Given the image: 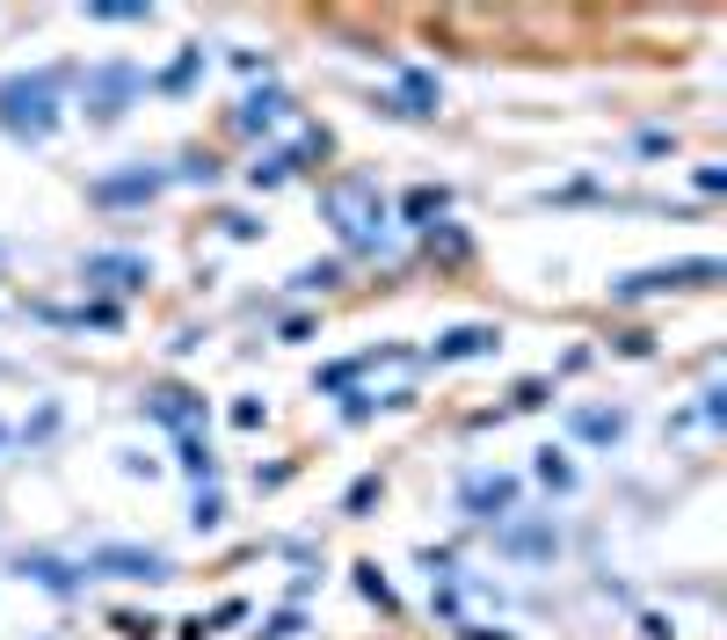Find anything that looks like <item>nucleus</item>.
I'll use <instances>...</instances> for the list:
<instances>
[{
	"instance_id": "obj_1",
	"label": "nucleus",
	"mask_w": 727,
	"mask_h": 640,
	"mask_svg": "<svg viewBox=\"0 0 727 640\" xmlns=\"http://www.w3.org/2000/svg\"><path fill=\"white\" fill-rule=\"evenodd\" d=\"M59 87H66L59 66L8 73V81H0V132H8V139H52L59 132Z\"/></svg>"
},
{
	"instance_id": "obj_2",
	"label": "nucleus",
	"mask_w": 727,
	"mask_h": 640,
	"mask_svg": "<svg viewBox=\"0 0 727 640\" xmlns=\"http://www.w3.org/2000/svg\"><path fill=\"white\" fill-rule=\"evenodd\" d=\"M320 211L328 219H343V241L349 248H379L386 241V204L371 182H335L328 197H320Z\"/></svg>"
},
{
	"instance_id": "obj_3",
	"label": "nucleus",
	"mask_w": 727,
	"mask_h": 640,
	"mask_svg": "<svg viewBox=\"0 0 727 640\" xmlns=\"http://www.w3.org/2000/svg\"><path fill=\"white\" fill-rule=\"evenodd\" d=\"M720 277V262L713 255H692V262H670V270H641V277H619L611 292L619 298H647V292H670V284H713Z\"/></svg>"
},
{
	"instance_id": "obj_4",
	"label": "nucleus",
	"mask_w": 727,
	"mask_h": 640,
	"mask_svg": "<svg viewBox=\"0 0 727 640\" xmlns=\"http://www.w3.org/2000/svg\"><path fill=\"white\" fill-rule=\"evenodd\" d=\"M139 87H146L139 66H95L87 73V109H95V117H124V103H131Z\"/></svg>"
},
{
	"instance_id": "obj_5",
	"label": "nucleus",
	"mask_w": 727,
	"mask_h": 640,
	"mask_svg": "<svg viewBox=\"0 0 727 640\" xmlns=\"http://www.w3.org/2000/svg\"><path fill=\"white\" fill-rule=\"evenodd\" d=\"M81 575H131V583H160L168 575V554H139V546H103V554H87Z\"/></svg>"
},
{
	"instance_id": "obj_6",
	"label": "nucleus",
	"mask_w": 727,
	"mask_h": 640,
	"mask_svg": "<svg viewBox=\"0 0 727 640\" xmlns=\"http://www.w3.org/2000/svg\"><path fill=\"white\" fill-rule=\"evenodd\" d=\"M81 277H87V284H109V292H139L154 270H146L139 255H87V262H81Z\"/></svg>"
},
{
	"instance_id": "obj_7",
	"label": "nucleus",
	"mask_w": 727,
	"mask_h": 640,
	"mask_svg": "<svg viewBox=\"0 0 727 640\" xmlns=\"http://www.w3.org/2000/svg\"><path fill=\"white\" fill-rule=\"evenodd\" d=\"M168 175H154V168H131V175H103L95 182V204H146V197L160 190Z\"/></svg>"
},
{
	"instance_id": "obj_8",
	"label": "nucleus",
	"mask_w": 727,
	"mask_h": 640,
	"mask_svg": "<svg viewBox=\"0 0 727 640\" xmlns=\"http://www.w3.org/2000/svg\"><path fill=\"white\" fill-rule=\"evenodd\" d=\"M284 117H292V95H284V87H262V95H247V103H241V117H233V124H241V132H270V124H284Z\"/></svg>"
},
{
	"instance_id": "obj_9",
	"label": "nucleus",
	"mask_w": 727,
	"mask_h": 640,
	"mask_svg": "<svg viewBox=\"0 0 727 640\" xmlns=\"http://www.w3.org/2000/svg\"><path fill=\"white\" fill-rule=\"evenodd\" d=\"M481 349H495V328H451L444 343H436V357H481Z\"/></svg>"
},
{
	"instance_id": "obj_10",
	"label": "nucleus",
	"mask_w": 727,
	"mask_h": 640,
	"mask_svg": "<svg viewBox=\"0 0 727 640\" xmlns=\"http://www.w3.org/2000/svg\"><path fill=\"white\" fill-rule=\"evenodd\" d=\"M509 502H517V487H509L503 473H495V481H466V510H481V517L487 510H509Z\"/></svg>"
},
{
	"instance_id": "obj_11",
	"label": "nucleus",
	"mask_w": 727,
	"mask_h": 640,
	"mask_svg": "<svg viewBox=\"0 0 727 640\" xmlns=\"http://www.w3.org/2000/svg\"><path fill=\"white\" fill-rule=\"evenodd\" d=\"M503 546H509V554H524V560H546V554H554V532H538V524H517V532H503Z\"/></svg>"
},
{
	"instance_id": "obj_12",
	"label": "nucleus",
	"mask_w": 727,
	"mask_h": 640,
	"mask_svg": "<svg viewBox=\"0 0 727 640\" xmlns=\"http://www.w3.org/2000/svg\"><path fill=\"white\" fill-rule=\"evenodd\" d=\"M575 430H582V437H597V444H611V437L625 430V416H604V408H582V416H575Z\"/></svg>"
},
{
	"instance_id": "obj_13",
	"label": "nucleus",
	"mask_w": 727,
	"mask_h": 640,
	"mask_svg": "<svg viewBox=\"0 0 727 640\" xmlns=\"http://www.w3.org/2000/svg\"><path fill=\"white\" fill-rule=\"evenodd\" d=\"M538 481H546V487H575V466L560 459V451H538Z\"/></svg>"
},
{
	"instance_id": "obj_14",
	"label": "nucleus",
	"mask_w": 727,
	"mask_h": 640,
	"mask_svg": "<svg viewBox=\"0 0 727 640\" xmlns=\"http://www.w3.org/2000/svg\"><path fill=\"white\" fill-rule=\"evenodd\" d=\"M22 575H36V583H52V589H73V568H59V560H22Z\"/></svg>"
},
{
	"instance_id": "obj_15",
	"label": "nucleus",
	"mask_w": 727,
	"mask_h": 640,
	"mask_svg": "<svg viewBox=\"0 0 727 640\" xmlns=\"http://www.w3.org/2000/svg\"><path fill=\"white\" fill-rule=\"evenodd\" d=\"M197 66H204V52H182L168 73H160V87H190V81H197Z\"/></svg>"
},
{
	"instance_id": "obj_16",
	"label": "nucleus",
	"mask_w": 727,
	"mask_h": 640,
	"mask_svg": "<svg viewBox=\"0 0 727 640\" xmlns=\"http://www.w3.org/2000/svg\"><path fill=\"white\" fill-rule=\"evenodd\" d=\"M182 466H190V473H197V481H211V451H204V444H197V437H182Z\"/></svg>"
},
{
	"instance_id": "obj_17",
	"label": "nucleus",
	"mask_w": 727,
	"mask_h": 640,
	"mask_svg": "<svg viewBox=\"0 0 727 640\" xmlns=\"http://www.w3.org/2000/svg\"><path fill=\"white\" fill-rule=\"evenodd\" d=\"M430 211H444V190H415V197H408V219H430Z\"/></svg>"
},
{
	"instance_id": "obj_18",
	"label": "nucleus",
	"mask_w": 727,
	"mask_h": 640,
	"mask_svg": "<svg viewBox=\"0 0 727 640\" xmlns=\"http://www.w3.org/2000/svg\"><path fill=\"white\" fill-rule=\"evenodd\" d=\"M0 444H8V430H0Z\"/></svg>"
}]
</instances>
